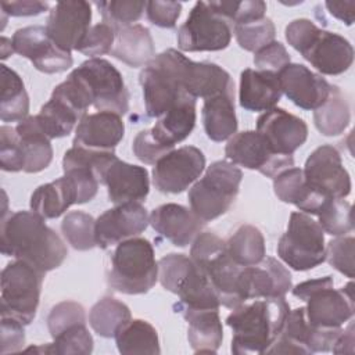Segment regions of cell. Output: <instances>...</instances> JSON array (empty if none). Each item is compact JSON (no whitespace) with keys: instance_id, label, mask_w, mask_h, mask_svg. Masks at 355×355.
<instances>
[{"instance_id":"e575fe53","label":"cell","mask_w":355,"mask_h":355,"mask_svg":"<svg viewBox=\"0 0 355 355\" xmlns=\"http://www.w3.org/2000/svg\"><path fill=\"white\" fill-rule=\"evenodd\" d=\"M116 348L123 355L161 352L159 338L155 327L141 319H130L114 336Z\"/></svg>"},{"instance_id":"d6986e66","label":"cell","mask_w":355,"mask_h":355,"mask_svg":"<svg viewBox=\"0 0 355 355\" xmlns=\"http://www.w3.org/2000/svg\"><path fill=\"white\" fill-rule=\"evenodd\" d=\"M291 288V273L272 257H265L257 265L244 266L240 272L239 294L243 302L257 298L284 297Z\"/></svg>"},{"instance_id":"f6af8a7d","label":"cell","mask_w":355,"mask_h":355,"mask_svg":"<svg viewBox=\"0 0 355 355\" xmlns=\"http://www.w3.org/2000/svg\"><path fill=\"white\" fill-rule=\"evenodd\" d=\"M54 341L50 343V354L57 355H89L93 351V337L86 329V323L73 324L60 334Z\"/></svg>"},{"instance_id":"2e32d148","label":"cell","mask_w":355,"mask_h":355,"mask_svg":"<svg viewBox=\"0 0 355 355\" xmlns=\"http://www.w3.org/2000/svg\"><path fill=\"white\" fill-rule=\"evenodd\" d=\"M14 53L32 61L33 67L44 73H60L73 64L71 53L61 50L47 35L46 26L33 25L19 28L11 37Z\"/></svg>"},{"instance_id":"7dc6e473","label":"cell","mask_w":355,"mask_h":355,"mask_svg":"<svg viewBox=\"0 0 355 355\" xmlns=\"http://www.w3.org/2000/svg\"><path fill=\"white\" fill-rule=\"evenodd\" d=\"M78 323H86V311L83 305L76 301L58 302L51 308L47 316V327L53 338L62 330Z\"/></svg>"},{"instance_id":"60d3db41","label":"cell","mask_w":355,"mask_h":355,"mask_svg":"<svg viewBox=\"0 0 355 355\" xmlns=\"http://www.w3.org/2000/svg\"><path fill=\"white\" fill-rule=\"evenodd\" d=\"M319 225L330 236H345L352 232V205L344 198H327L316 214Z\"/></svg>"},{"instance_id":"b9f144b4","label":"cell","mask_w":355,"mask_h":355,"mask_svg":"<svg viewBox=\"0 0 355 355\" xmlns=\"http://www.w3.org/2000/svg\"><path fill=\"white\" fill-rule=\"evenodd\" d=\"M96 219L83 211L68 212L61 222V232L72 248L87 251L96 247Z\"/></svg>"},{"instance_id":"9f6ffc18","label":"cell","mask_w":355,"mask_h":355,"mask_svg":"<svg viewBox=\"0 0 355 355\" xmlns=\"http://www.w3.org/2000/svg\"><path fill=\"white\" fill-rule=\"evenodd\" d=\"M25 345L24 324L12 318L1 316V354L18 352Z\"/></svg>"},{"instance_id":"d6a6232c","label":"cell","mask_w":355,"mask_h":355,"mask_svg":"<svg viewBox=\"0 0 355 355\" xmlns=\"http://www.w3.org/2000/svg\"><path fill=\"white\" fill-rule=\"evenodd\" d=\"M79 194L71 178L62 176L39 186L31 196V209L44 219L61 216L71 205L78 204Z\"/></svg>"},{"instance_id":"44dd1931","label":"cell","mask_w":355,"mask_h":355,"mask_svg":"<svg viewBox=\"0 0 355 355\" xmlns=\"http://www.w3.org/2000/svg\"><path fill=\"white\" fill-rule=\"evenodd\" d=\"M282 93L297 107L315 111L329 97L331 85L302 64L290 62L277 73Z\"/></svg>"},{"instance_id":"bcb514c9","label":"cell","mask_w":355,"mask_h":355,"mask_svg":"<svg viewBox=\"0 0 355 355\" xmlns=\"http://www.w3.org/2000/svg\"><path fill=\"white\" fill-rule=\"evenodd\" d=\"M208 6L226 18L232 25L250 22L265 17L266 3L262 0L244 1H209Z\"/></svg>"},{"instance_id":"4fadbf2b","label":"cell","mask_w":355,"mask_h":355,"mask_svg":"<svg viewBox=\"0 0 355 355\" xmlns=\"http://www.w3.org/2000/svg\"><path fill=\"white\" fill-rule=\"evenodd\" d=\"M302 171L306 186L323 197L345 198L351 193L349 173L343 166L338 150L330 144L313 150Z\"/></svg>"},{"instance_id":"6da1fadb","label":"cell","mask_w":355,"mask_h":355,"mask_svg":"<svg viewBox=\"0 0 355 355\" xmlns=\"http://www.w3.org/2000/svg\"><path fill=\"white\" fill-rule=\"evenodd\" d=\"M33 211H17L3 216L0 250L3 255L25 261L43 273L58 268L68 250L62 239Z\"/></svg>"},{"instance_id":"4316f807","label":"cell","mask_w":355,"mask_h":355,"mask_svg":"<svg viewBox=\"0 0 355 355\" xmlns=\"http://www.w3.org/2000/svg\"><path fill=\"white\" fill-rule=\"evenodd\" d=\"M277 73L247 68L240 73L239 103L252 112H265L276 107L282 97Z\"/></svg>"},{"instance_id":"ac0fdd59","label":"cell","mask_w":355,"mask_h":355,"mask_svg":"<svg viewBox=\"0 0 355 355\" xmlns=\"http://www.w3.org/2000/svg\"><path fill=\"white\" fill-rule=\"evenodd\" d=\"M150 223V215L140 202L115 205L103 212L94 225L97 247L107 250L123 240L137 237Z\"/></svg>"},{"instance_id":"d590c367","label":"cell","mask_w":355,"mask_h":355,"mask_svg":"<svg viewBox=\"0 0 355 355\" xmlns=\"http://www.w3.org/2000/svg\"><path fill=\"white\" fill-rule=\"evenodd\" d=\"M1 97L0 118L3 122L22 121L29 112V96L21 76L7 65H0Z\"/></svg>"},{"instance_id":"83f0119b","label":"cell","mask_w":355,"mask_h":355,"mask_svg":"<svg viewBox=\"0 0 355 355\" xmlns=\"http://www.w3.org/2000/svg\"><path fill=\"white\" fill-rule=\"evenodd\" d=\"M189 323L187 340L196 354H216L223 340V327L218 309L176 308Z\"/></svg>"},{"instance_id":"f1b7e54d","label":"cell","mask_w":355,"mask_h":355,"mask_svg":"<svg viewBox=\"0 0 355 355\" xmlns=\"http://www.w3.org/2000/svg\"><path fill=\"white\" fill-rule=\"evenodd\" d=\"M111 55L132 68L146 67L155 57L154 40L148 28L133 24L115 31Z\"/></svg>"},{"instance_id":"f546056e","label":"cell","mask_w":355,"mask_h":355,"mask_svg":"<svg viewBox=\"0 0 355 355\" xmlns=\"http://www.w3.org/2000/svg\"><path fill=\"white\" fill-rule=\"evenodd\" d=\"M273 190L277 198L287 204H294L301 212L316 215L322 204L327 200L315 191H312L304 178L301 168H287L273 178Z\"/></svg>"},{"instance_id":"484cf974","label":"cell","mask_w":355,"mask_h":355,"mask_svg":"<svg viewBox=\"0 0 355 355\" xmlns=\"http://www.w3.org/2000/svg\"><path fill=\"white\" fill-rule=\"evenodd\" d=\"M122 116L110 111L86 114L75 128L72 144L93 150H114L123 139Z\"/></svg>"},{"instance_id":"ffe728a7","label":"cell","mask_w":355,"mask_h":355,"mask_svg":"<svg viewBox=\"0 0 355 355\" xmlns=\"http://www.w3.org/2000/svg\"><path fill=\"white\" fill-rule=\"evenodd\" d=\"M257 132L277 155H293L308 137L305 121L277 107L258 116Z\"/></svg>"},{"instance_id":"52a82bcc","label":"cell","mask_w":355,"mask_h":355,"mask_svg":"<svg viewBox=\"0 0 355 355\" xmlns=\"http://www.w3.org/2000/svg\"><path fill=\"white\" fill-rule=\"evenodd\" d=\"M190 258L209 279L220 305L234 309L243 304L239 294V277L244 266L237 265L229 257L225 240L211 232L200 233L191 243Z\"/></svg>"},{"instance_id":"681fc988","label":"cell","mask_w":355,"mask_h":355,"mask_svg":"<svg viewBox=\"0 0 355 355\" xmlns=\"http://www.w3.org/2000/svg\"><path fill=\"white\" fill-rule=\"evenodd\" d=\"M115 43V31L105 22L93 25L83 42L80 43L78 51L90 57L100 58V55L111 53Z\"/></svg>"},{"instance_id":"603a6c76","label":"cell","mask_w":355,"mask_h":355,"mask_svg":"<svg viewBox=\"0 0 355 355\" xmlns=\"http://www.w3.org/2000/svg\"><path fill=\"white\" fill-rule=\"evenodd\" d=\"M301 55L323 75H340L354 62L352 44L341 35L319 29Z\"/></svg>"},{"instance_id":"7bdbcfd3","label":"cell","mask_w":355,"mask_h":355,"mask_svg":"<svg viewBox=\"0 0 355 355\" xmlns=\"http://www.w3.org/2000/svg\"><path fill=\"white\" fill-rule=\"evenodd\" d=\"M96 7L103 17V22L108 24L114 31L123 26L133 25L139 21L146 10L147 1L140 0H110V1H96Z\"/></svg>"},{"instance_id":"91938a15","label":"cell","mask_w":355,"mask_h":355,"mask_svg":"<svg viewBox=\"0 0 355 355\" xmlns=\"http://www.w3.org/2000/svg\"><path fill=\"white\" fill-rule=\"evenodd\" d=\"M354 323L349 322V324L341 330V333L338 334V337L336 338L331 351L334 354H354L355 348V337H354Z\"/></svg>"},{"instance_id":"94428289","label":"cell","mask_w":355,"mask_h":355,"mask_svg":"<svg viewBox=\"0 0 355 355\" xmlns=\"http://www.w3.org/2000/svg\"><path fill=\"white\" fill-rule=\"evenodd\" d=\"M14 53L12 50V44H11V39L7 37H1V58H7L8 55H11Z\"/></svg>"},{"instance_id":"74e56055","label":"cell","mask_w":355,"mask_h":355,"mask_svg":"<svg viewBox=\"0 0 355 355\" xmlns=\"http://www.w3.org/2000/svg\"><path fill=\"white\" fill-rule=\"evenodd\" d=\"M349 104L341 89L331 85L327 100L313 111V122L316 129L324 136L341 135L349 125Z\"/></svg>"},{"instance_id":"e0dca14e","label":"cell","mask_w":355,"mask_h":355,"mask_svg":"<svg viewBox=\"0 0 355 355\" xmlns=\"http://www.w3.org/2000/svg\"><path fill=\"white\" fill-rule=\"evenodd\" d=\"M92 21V6L83 0L58 1L50 11L46 31L50 39L64 51L79 49Z\"/></svg>"},{"instance_id":"1f68e13d","label":"cell","mask_w":355,"mask_h":355,"mask_svg":"<svg viewBox=\"0 0 355 355\" xmlns=\"http://www.w3.org/2000/svg\"><path fill=\"white\" fill-rule=\"evenodd\" d=\"M196 126V98L186 97L178 105L165 112L157 123L150 129L153 137L166 147L173 150L175 144L183 141Z\"/></svg>"},{"instance_id":"db71d44e","label":"cell","mask_w":355,"mask_h":355,"mask_svg":"<svg viewBox=\"0 0 355 355\" xmlns=\"http://www.w3.org/2000/svg\"><path fill=\"white\" fill-rule=\"evenodd\" d=\"M132 150L137 159H140L141 162L148 164V165H154L162 155L172 151V150H168L166 147H164L162 144H159L153 137L150 129L140 130L136 135V137L133 140Z\"/></svg>"},{"instance_id":"7c38bea8","label":"cell","mask_w":355,"mask_h":355,"mask_svg":"<svg viewBox=\"0 0 355 355\" xmlns=\"http://www.w3.org/2000/svg\"><path fill=\"white\" fill-rule=\"evenodd\" d=\"M86 79L97 111H110L125 115L129 111V92L121 72L104 58H89L78 67Z\"/></svg>"},{"instance_id":"cb8c5ba5","label":"cell","mask_w":355,"mask_h":355,"mask_svg":"<svg viewBox=\"0 0 355 355\" xmlns=\"http://www.w3.org/2000/svg\"><path fill=\"white\" fill-rule=\"evenodd\" d=\"M150 225L173 245L187 247L201 233L205 223L191 209L168 202L151 211Z\"/></svg>"},{"instance_id":"7a4b0ae2","label":"cell","mask_w":355,"mask_h":355,"mask_svg":"<svg viewBox=\"0 0 355 355\" xmlns=\"http://www.w3.org/2000/svg\"><path fill=\"white\" fill-rule=\"evenodd\" d=\"M288 312L284 297L257 298L236 306L226 318L233 331L230 351L234 355L265 354L280 334Z\"/></svg>"},{"instance_id":"4dcf8cb0","label":"cell","mask_w":355,"mask_h":355,"mask_svg":"<svg viewBox=\"0 0 355 355\" xmlns=\"http://www.w3.org/2000/svg\"><path fill=\"white\" fill-rule=\"evenodd\" d=\"M204 130L212 141H225L237 132L234 110V90H227L204 98L202 110Z\"/></svg>"},{"instance_id":"836d02e7","label":"cell","mask_w":355,"mask_h":355,"mask_svg":"<svg viewBox=\"0 0 355 355\" xmlns=\"http://www.w3.org/2000/svg\"><path fill=\"white\" fill-rule=\"evenodd\" d=\"M15 130L24 151V172L37 173L46 169L53 159L51 139L40 128L36 115L19 121Z\"/></svg>"},{"instance_id":"d4e9b609","label":"cell","mask_w":355,"mask_h":355,"mask_svg":"<svg viewBox=\"0 0 355 355\" xmlns=\"http://www.w3.org/2000/svg\"><path fill=\"white\" fill-rule=\"evenodd\" d=\"M103 184L107 186L108 198L115 205L141 202L150 191V178L144 166L128 164L116 158L105 171Z\"/></svg>"},{"instance_id":"680465c9","label":"cell","mask_w":355,"mask_h":355,"mask_svg":"<svg viewBox=\"0 0 355 355\" xmlns=\"http://www.w3.org/2000/svg\"><path fill=\"white\" fill-rule=\"evenodd\" d=\"M329 12L343 21L345 25H352L355 18V1H326L324 3Z\"/></svg>"},{"instance_id":"6f0895ef","label":"cell","mask_w":355,"mask_h":355,"mask_svg":"<svg viewBox=\"0 0 355 355\" xmlns=\"http://www.w3.org/2000/svg\"><path fill=\"white\" fill-rule=\"evenodd\" d=\"M0 7L4 14L11 17H32L39 15L49 10L47 1L39 0H18V1H1Z\"/></svg>"},{"instance_id":"8992f818","label":"cell","mask_w":355,"mask_h":355,"mask_svg":"<svg viewBox=\"0 0 355 355\" xmlns=\"http://www.w3.org/2000/svg\"><path fill=\"white\" fill-rule=\"evenodd\" d=\"M243 172L233 162L215 161L189 190L190 209L204 222L219 218L234 202Z\"/></svg>"},{"instance_id":"816d5d0a","label":"cell","mask_w":355,"mask_h":355,"mask_svg":"<svg viewBox=\"0 0 355 355\" xmlns=\"http://www.w3.org/2000/svg\"><path fill=\"white\" fill-rule=\"evenodd\" d=\"M290 62L291 58L287 49L284 47V44L276 40L254 53V65L259 71L279 73Z\"/></svg>"},{"instance_id":"ee69618b","label":"cell","mask_w":355,"mask_h":355,"mask_svg":"<svg viewBox=\"0 0 355 355\" xmlns=\"http://www.w3.org/2000/svg\"><path fill=\"white\" fill-rule=\"evenodd\" d=\"M233 32L239 46L252 53L272 43L276 36L275 24L268 17L233 25Z\"/></svg>"},{"instance_id":"f35d334b","label":"cell","mask_w":355,"mask_h":355,"mask_svg":"<svg viewBox=\"0 0 355 355\" xmlns=\"http://www.w3.org/2000/svg\"><path fill=\"white\" fill-rule=\"evenodd\" d=\"M130 309L122 301L114 297H104L98 300L89 312V324L100 337L111 338L130 320Z\"/></svg>"},{"instance_id":"11a10c76","label":"cell","mask_w":355,"mask_h":355,"mask_svg":"<svg viewBox=\"0 0 355 355\" xmlns=\"http://www.w3.org/2000/svg\"><path fill=\"white\" fill-rule=\"evenodd\" d=\"M319 29L320 28H318L311 19L298 18L291 21L286 26V40L294 50H297L301 54L302 50L311 43V40L319 32Z\"/></svg>"},{"instance_id":"c3c4849f","label":"cell","mask_w":355,"mask_h":355,"mask_svg":"<svg viewBox=\"0 0 355 355\" xmlns=\"http://www.w3.org/2000/svg\"><path fill=\"white\" fill-rule=\"evenodd\" d=\"M25 159L19 136L15 128H0V168L7 172L24 171Z\"/></svg>"},{"instance_id":"5bb4252c","label":"cell","mask_w":355,"mask_h":355,"mask_svg":"<svg viewBox=\"0 0 355 355\" xmlns=\"http://www.w3.org/2000/svg\"><path fill=\"white\" fill-rule=\"evenodd\" d=\"M225 155L234 165L258 171L268 178H275L284 169L294 166L293 155L275 154L257 130L233 135L225 147Z\"/></svg>"},{"instance_id":"f907efd6","label":"cell","mask_w":355,"mask_h":355,"mask_svg":"<svg viewBox=\"0 0 355 355\" xmlns=\"http://www.w3.org/2000/svg\"><path fill=\"white\" fill-rule=\"evenodd\" d=\"M354 244L352 236H337L326 245V261L347 277H354Z\"/></svg>"},{"instance_id":"ba28073f","label":"cell","mask_w":355,"mask_h":355,"mask_svg":"<svg viewBox=\"0 0 355 355\" xmlns=\"http://www.w3.org/2000/svg\"><path fill=\"white\" fill-rule=\"evenodd\" d=\"M44 275L25 261L15 259L7 263L0 279V315L28 326L36 316Z\"/></svg>"},{"instance_id":"5b68a950","label":"cell","mask_w":355,"mask_h":355,"mask_svg":"<svg viewBox=\"0 0 355 355\" xmlns=\"http://www.w3.org/2000/svg\"><path fill=\"white\" fill-rule=\"evenodd\" d=\"M331 276L311 279L291 288L294 297L306 302L305 316L316 329H340L354 316V283L336 290Z\"/></svg>"},{"instance_id":"30bf717a","label":"cell","mask_w":355,"mask_h":355,"mask_svg":"<svg viewBox=\"0 0 355 355\" xmlns=\"http://www.w3.org/2000/svg\"><path fill=\"white\" fill-rule=\"evenodd\" d=\"M277 255L298 272L319 266L326 261L323 229L308 214L291 212L287 230L277 243Z\"/></svg>"},{"instance_id":"8fae6325","label":"cell","mask_w":355,"mask_h":355,"mask_svg":"<svg viewBox=\"0 0 355 355\" xmlns=\"http://www.w3.org/2000/svg\"><path fill=\"white\" fill-rule=\"evenodd\" d=\"M233 25L215 12L208 3L197 1L178 31L182 51H219L230 44Z\"/></svg>"},{"instance_id":"9a60e30c","label":"cell","mask_w":355,"mask_h":355,"mask_svg":"<svg viewBox=\"0 0 355 355\" xmlns=\"http://www.w3.org/2000/svg\"><path fill=\"white\" fill-rule=\"evenodd\" d=\"M205 168L202 151L183 146L162 155L153 168V183L161 193L178 194L196 182Z\"/></svg>"},{"instance_id":"8d00e7d4","label":"cell","mask_w":355,"mask_h":355,"mask_svg":"<svg viewBox=\"0 0 355 355\" xmlns=\"http://www.w3.org/2000/svg\"><path fill=\"white\" fill-rule=\"evenodd\" d=\"M229 257L240 266L259 263L265 257V239L261 230L252 225H241L226 241Z\"/></svg>"},{"instance_id":"ab89813d","label":"cell","mask_w":355,"mask_h":355,"mask_svg":"<svg viewBox=\"0 0 355 355\" xmlns=\"http://www.w3.org/2000/svg\"><path fill=\"white\" fill-rule=\"evenodd\" d=\"M36 119L50 139H58L68 136L82 118L64 101L50 97V100L42 105Z\"/></svg>"},{"instance_id":"f5cc1de1","label":"cell","mask_w":355,"mask_h":355,"mask_svg":"<svg viewBox=\"0 0 355 355\" xmlns=\"http://www.w3.org/2000/svg\"><path fill=\"white\" fill-rule=\"evenodd\" d=\"M182 12V4L178 1H147L146 14L148 21L159 28H175Z\"/></svg>"},{"instance_id":"3957f363","label":"cell","mask_w":355,"mask_h":355,"mask_svg":"<svg viewBox=\"0 0 355 355\" xmlns=\"http://www.w3.org/2000/svg\"><path fill=\"white\" fill-rule=\"evenodd\" d=\"M157 280L158 262L147 239L132 237L116 244L107 270V283L114 291L129 295L144 294Z\"/></svg>"},{"instance_id":"7402d4cb","label":"cell","mask_w":355,"mask_h":355,"mask_svg":"<svg viewBox=\"0 0 355 355\" xmlns=\"http://www.w3.org/2000/svg\"><path fill=\"white\" fill-rule=\"evenodd\" d=\"M139 82L143 89L146 114L150 118H159L186 97H191L154 60L141 69Z\"/></svg>"},{"instance_id":"277c9868","label":"cell","mask_w":355,"mask_h":355,"mask_svg":"<svg viewBox=\"0 0 355 355\" xmlns=\"http://www.w3.org/2000/svg\"><path fill=\"white\" fill-rule=\"evenodd\" d=\"M158 280L161 286L176 294V308L219 309L220 301L204 270L190 255L171 252L158 261Z\"/></svg>"},{"instance_id":"9c48e42d","label":"cell","mask_w":355,"mask_h":355,"mask_svg":"<svg viewBox=\"0 0 355 355\" xmlns=\"http://www.w3.org/2000/svg\"><path fill=\"white\" fill-rule=\"evenodd\" d=\"M153 60L169 72L180 87L194 98H208L234 90L232 76L218 64L191 61L175 49H168Z\"/></svg>"}]
</instances>
